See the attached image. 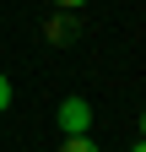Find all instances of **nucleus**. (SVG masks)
I'll use <instances>...</instances> for the list:
<instances>
[{"instance_id":"f257e3e1","label":"nucleus","mask_w":146,"mask_h":152,"mask_svg":"<svg viewBox=\"0 0 146 152\" xmlns=\"http://www.w3.org/2000/svg\"><path fill=\"white\" fill-rule=\"evenodd\" d=\"M54 125H60V136H87L92 130V103L87 98H65L54 109Z\"/></svg>"},{"instance_id":"f03ea898","label":"nucleus","mask_w":146,"mask_h":152,"mask_svg":"<svg viewBox=\"0 0 146 152\" xmlns=\"http://www.w3.org/2000/svg\"><path fill=\"white\" fill-rule=\"evenodd\" d=\"M60 152H98V141H92V136H65Z\"/></svg>"},{"instance_id":"7ed1b4c3","label":"nucleus","mask_w":146,"mask_h":152,"mask_svg":"<svg viewBox=\"0 0 146 152\" xmlns=\"http://www.w3.org/2000/svg\"><path fill=\"white\" fill-rule=\"evenodd\" d=\"M6 109H11V76L0 71V114H6Z\"/></svg>"},{"instance_id":"20e7f679","label":"nucleus","mask_w":146,"mask_h":152,"mask_svg":"<svg viewBox=\"0 0 146 152\" xmlns=\"http://www.w3.org/2000/svg\"><path fill=\"white\" fill-rule=\"evenodd\" d=\"M54 6H60V11H76V6H87V0H54Z\"/></svg>"},{"instance_id":"39448f33","label":"nucleus","mask_w":146,"mask_h":152,"mask_svg":"<svg viewBox=\"0 0 146 152\" xmlns=\"http://www.w3.org/2000/svg\"><path fill=\"white\" fill-rule=\"evenodd\" d=\"M141 141H146V109H141Z\"/></svg>"},{"instance_id":"423d86ee","label":"nucleus","mask_w":146,"mask_h":152,"mask_svg":"<svg viewBox=\"0 0 146 152\" xmlns=\"http://www.w3.org/2000/svg\"><path fill=\"white\" fill-rule=\"evenodd\" d=\"M130 152H146V141H135V147H130Z\"/></svg>"}]
</instances>
